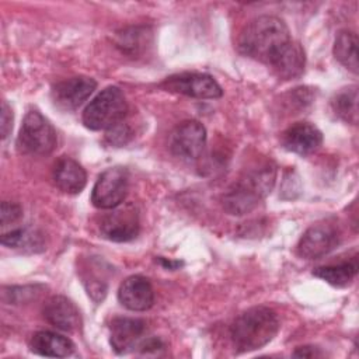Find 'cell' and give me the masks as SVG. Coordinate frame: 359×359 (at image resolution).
Listing matches in <instances>:
<instances>
[{
  "label": "cell",
  "instance_id": "6da1fadb",
  "mask_svg": "<svg viewBox=\"0 0 359 359\" xmlns=\"http://www.w3.org/2000/svg\"><path fill=\"white\" fill-rule=\"evenodd\" d=\"M290 41L289 28L283 20L261 15L244 27L238 38V49L243 55L269 65Z\"/></svg>",
  "mask_w": 359,
  "mask_h": 359
},
{
  "label": "cell",
  "instance_id": "7a4b0ae2",
  "mask_svg": "<svg viewBox=\"0 0 359 359\" xmlns=\"http://www.w3.org/2000/svg\"><path fill=\"white\" fill-rule=\"evenodd\" d=\"M276 180V168L272 163H262L250 168L223 195V208L230 215H245L271 192Z\"/></svg>",
  "mask_w": 359,
  "mask_h": 359
},
{
  "label": "cell",
  "instance_id": "3957f363",
  "mask_svg": "<svg viewBox=\"0 0 359 359\" xmlns=\"http://www.w3.org/2000/svg\"><path fill=\"white\" fill-rule=\"evenodd\" d=\"M276 313L265 306L243 311L230 327V337L237 352H250L269 344L278 334Z\"/></svg>",
  "mask_w": 359,
  "mask_h": 359
},
{
  "label": "cell",
  "instance_id": "277c9868",
  "mask_svg": "<svg viewBox=\"0 0 359 359\" xmlns=\"http://www.w3.org/2000/svg\"><path fill=\"white\" fill-rule=\"evenodd\" d=\"M128 112V102L121 88H104L83 112V123L91 130H109L119 125Z\"/></svg>",
  "mask_w": 359,
  "mask_h": 359
},
{
  "label": "cell",
  "instance_id": "5b68a950",
  "mask_svg": "<svg viewBox=\"0 0 359 359\" xmlns=\"http://www.w3.org/2000/svg\"><path fill=\"white\" fill-rule=\"evenodd\" d=\"M57 136L52 123L38 111H29L21 125L17 147L24 154L46 156L56 147Z\"/></svg>",
  "mask_w": 359,
  "mask_h": 359
},
{
  "label": "cell",
  "instance_id": "8992f818",
  "mask_svg": "<svg viewBox=\"0 0 359 359\" xmlns=\"http://www.w3.org/2000/svg\"><path fill=\"white\" fill-rule=\"evenodd\" d=\"M129 172L125 167H111L101 172L93 187L91 202L98 209H114L126 198Z\"/></svg>",
  "mask_w": 359,
  "mask_h": 359
},
{
  "label": "cell",
  "instance_id": "52a82bcc",
  "mask_svg": "<svg viewBox=\"0 0 359 359\" xmlns=\"http://www.w3.org/2000/svg\"><path fill=\"white\" fill-rule=\"evenodd\" d=\"M167 91L198 100H215L223 95L219 83L209 74L185 72L167 77L161 84Z\"/></svg>",
  "mask_w": 359,
  "mask_h": 359
},
{
  "label": "cell",
  "instance_id": "ba28073f",
  "mask_svg": "<svg viewBox=\"0 0 359 359\" xmlns=\"http://www.w3.org/2000/svg\"><path fill=\"white\" fill-rule=\"evenodd\" d=\"M108 210L111 212L104 215L100 222L101 234L116 243L133 240L139 233V217L136 209L132 205H119Z\"/></svg>",
  "mask_w": 359,
  "mask_h": 359
},
{
  "label": "cell",
  "instance_id": "9c48e42d",
  "mask_svg": "<svg viewBox=\"0 0 359 359\" xmlns=\"http://www.w3.org/2000/svg\"><path fill=\"white\" fill-rule=\"evenodd\" d=\"M206 146V129L198 121L181 122L170 136L172 154L185 160H196Z\"/></svg>",
  "mask_w": 359,
  "mask_h": 359
},
{
  "label": "cell",
  "instance_id": "30bf717a",
  "mask_svg": "<svg viewBox=\"0 0 359 359\" xmlns=\"http://www.w3.org/2000/svg\"><path fill=\"white\" fill-rule=\"evenodd\" d=\"M338 243V230L332 224L318 223L303 233L297 244V254L306 259H317L331 252Z\"/></svg>",
  "mask_w": 359,
  "mask_h": 359
},
{
  "label": "cell",
  "instance_id": "8fae6325",
  "mask_svg": "<svg viewBox=\"0 0 359 359\" xmlns=\"http://www.w3.org/2000/svg\"><path fill=\"white\" fill-rule=\"evenodd\" d=\"M97 83L87 76H77L53 86L52 100L63 111L77 109L94 93Z\"/></svg>",
  "mask_w": 359,
  "mask_h": 359
},
{
  "label": "cell",
  "instance_id": "7c38bea8",
  "mask_svg": "<svg viewBox=\"0 0 359 359\" xmlns=\"http://www.w3.org/2000/svg\"><path fill=\"white\" fill-rule=\"evenodd\" d=\"M118 299L128 310L144 311L154 303V290L147 278L132 275L121 283L118 289Z\"/></svg>",
  "mask_w": 359,
  "mask_h": 359
},
{
  "label": "cell",
  "instance_id": "4fadbf2b",
  "mask_svg": "<svg viewBox=\"0 0 359 359\" xmlns=\"http://www.w3.org/2000/svg\"><path fill=\"white\" fill-rule=\"evenodd\" d=\"M144 331L146 323L143 320L116 317L109 325V344L116 353H126L137 345Z\"/></svg>",
  "mask_w": 359,
  "mask_h": 359
},
{
  "label": "cell",
  "instance_id": "5bb4252c",
  "mask_svg": "<svg viewBox=\"0 0 359 359\" xmlns=\"http://www.w3.org/2000/svg\"><path fill=\"white\" fill-rule=\"evenodd\" d=\"M323 143L320 129L309 122H297L289 126L282 135V144L286 150L306 156L316 151Z\"/></svg>",
  "mask_w": 359,
  "mask_h": 359
},
{
  "label": "cell",
  "instance_id": "9a60e30c",
  "mask_svg": "<svg viewBox=\"0 0 359 359\" xmlns=\"http://www.w3.org/2000/svg\"><path fill=\"white\" fill-rule=\"evenodd\" d=\"M43 317L49 324L66 332L76 331L81 324L79 309L65 296L50 297L43 306Z\"/></svg>",
  "mask_w": 359,
  "mask_h": 359
},
{
  "label": "cell",
  "instance_id": "2e32d148",
  "mask_svg": "<svg viewBox=\"0 0 359 359\" xmlns=\"http://www.w3.org/2000/svg\"><path fill=\"white\" fill-rule=\"evenodd\" d=\"M282 80H293L303 74L306 55L300 43L290 41L268 65Z\"/></svg>",
  "mask_w": 359,
  "mask_h": 359
},
{
  "label": "cell",
  "instance_id": "e0dca14e",
  "mask_svg": "<svg viewBox=\"0 0 359 359\" xmlns=\"http://www.w3.org/2000/svg\"><path fill=\"white\" fill-rule=\"evenodd\" d=\"M53 182L62 192L76 195L86 187L87 174L76 160L65 156L53 167Z\"/></svg>",
  "mask_w": 359,
  "mask_h": 359
},
{
  "label": "cell",
  "instance_id": "ac0fdd59",
  "mask_svg": "<svg viewBox=\"0 0 359 359\" xmlns=\"http://www.w3.org/2000/svg\"><path fill=\"white\" fill-rule=\"evenodd\" d=\"M29 346L34 353L50 358H66L74 352V344L67 337L52 331L34 334Z\"/></svg>",
  "mask_w": 359,
  "mask_h": 359
},
{
  "label": "cell",
  "instance_id": "d6986e66",
  "mask_svg": "<svg viewBox=\"0 0 359 359\" xmlns=\"http://www.w3.org/2000/svg\"><path fill=\"white\" fill-rule=\"evenodd\" d=\"M358 273V259L356 257L344 261L339 264H331V265H323L313 271V275L325 280L327 283L338 287L348 286L353 278Z\"/></svg>",
  "mask_w": 359,
  "mask_h": 359
},
{
  "label": "cell",
  "instance_id": "ffe728a7",
  "mask_svg": "<svg viewBox=\"0 0 359 359\" xmlns=\"http://www.w3.org/2000/svg\"><path fill=\"white\" fill-rule=\"evenodd\" d=\"M335 59L349 69L352 73H358V36L352 31H341L337 35L334 43Z\"/></svg>",
  "mask_w": 359,
  "mask_h": 359
},
{
  "label": "cell",
  "instance_id": "44dd1931",
  "mask_svg": "<svg viewBox=\"0 0 359 359\" xmlns=\"http://www.w3.org/2000/svg\"><path fill=\"white\" fill-rule=\"evenodd\" d=\"M335 114L349 123L358 122V91L356 87L344 88L332 100Z\"/></svg>",
  "mask_w": 359,
  "mask_h": 359
},
{
  "label": "cell",
  "instance_id": "7402d4cb",
  "mask_svg": "<svg viewBox=\"0 0 359 359\" xmlns=\"http://www.w3.org/2000/svg\"><path fill=\"white\" fill-rule=\"evenodd\" d=\"M21 216H22V209H21V206L18 203L7 202V201H4L1 203V210H0L1 226H7L8 223H14Z\"/></svg>",
  "mask_w": 359,
  "mask_h": 359
},
{
  "label": "cell",
  "instance_id": "603a6c76",
  "mask_svg": "<svg viewBox=\"0 0 359 359\" xmlns=\"http://www.w3.org/2000/svg\"><path fill=\"white\" fill-rule=\"evenodd\" d=\"M129 137H130V130H129V128L126 125H123V122H121L119 125L111 128L108 130V133H107V140L111 144H116V146L125 144Z\"/></svg>",
  "mask_w": 359,
  "mask_h": 359
},
{
  "label": "cell",
  "instance_id": "cb8c5ba5",
  "mask_svg": "<svg viewBox=\"0 0 359 359\" xmlns=\"http://www.w3.org/2000/svg\"><path fill=\"white\" fill-rule=\"evenodd\" d=\"M0 128H1V137L6 139L11 129H13V111L6 101L1 104V118H0Z\"/></svg>",
  "mask_w": 359,
  "mask_h": 359
},
{
  "label": "cell",
  "instance_id": "d4e9b609",
  "mask_svg": "<svg viewBox=\"0 0 359 359\" xmlns=\"http://www.w3.org/2000/svg\"><path fill=\"white\" fill-rule=\"evenodd\" d=\"M22 238H24V230L15 229V230H11L1 236V244L7 245V247H17L22 243Z\"/></svg>",
  "mask_w": 359,
  "mask_h": 359
},
{
  "label": "cell",
  "instance_id": "484cf974",
  "mask_svg": "<svg viewBox=\"0 0 359 359\" xmlns=\"http://www.w3.org/2000/svg\"><path fill=\"white\" fill-rule=\"evenodd\" d=\"M323 355H324V353L320 351V348L311 346V345L299 346V348L293 352V356H296V358H318V356H323Z\"/></svg>",
  "mask_w": 359,
  "mask_h": 359
}]
</instances>
